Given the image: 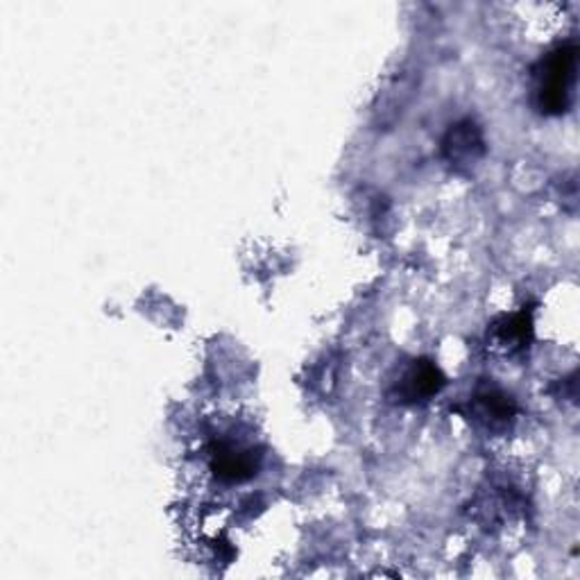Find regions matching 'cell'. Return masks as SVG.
<instances>
[{
  "instance_id": "cell-1",
  "label": "cell",
  "mask_w": 580,
  "mask_h": 580,
  "mask_svg": "<svg viewBox=\"0 0 580 580\" xmlns=\"http://www.w3.org/2000/svg\"><path fill=\"white\" fill-rule=\"evenodd\" d=\"M576 64H578L576 44L558 46L537 62L533 71L535 103L543 114L560 116L569 109L571 89L576 82Z\"/></svg>"
},
{
  "instance_id": "cell-2",
  "label": "cell",
  "mask_w": 580,
  "mask_h": 580,
  "mask_svg": "<svg viewBox=\"0 0 580 580\" xmlns=\"http://www.w3.org/2000/svg\"><path fill=\"white\" fill-rule=\"evenodd\" d=\"M444 384L447 379L440 372V367L429 358H420V361H412L404 369V375L399 377V382H395L390 390V399L401 406L427 404L444 388Z\"/></svg>"
},
{
  "instance_id": "cell-3",
  "label": "cell",
  "mask_w": 580,
  "mask_h": 580,
  "mask_svg": "<svg viewBox=\"0 0 580 580\" xmlns=\"http://www.w3.org/2000/svg\"><path fill=\"white\" fill-rule=\"evenodd\" d=\"M442 154L453 165H472L485 154V139L474 120H461L449 128L442 141Z\"/></svg>"
},
{
  "instance_id": "cell-4",
  "label": "cell",
  "mask_w": 580,
  "mask_h": 580,
  "mask_svg": "<svg viewBox=\"0 0 580 580\" xmlns=\"http://www.w3.org/2000/svg\"><path fill=\"white\" fill-rule=\"evenodd\" d=\"M212 470L221 481L243 483L253 479L259 470V459L253 449H240L229 442H221L212 453Z\"/></svg>"
},
{
  "instance_id": "cell-5",
  "label": "cell",
  "mask_w": 580,
  "mask_h": 580,
  "mask_svg": "<svg viewBox=\"0 0 580 580\" xmlns=\"http://www.w3.org/2000/svg\"><path fill=\"white\" fill-rule=\"evenodd\" d=\"M530 339H533V320L524 311L513 313V315H502L487 331L490 345L502 350L504 354L524 352Z\"/></svg>"
},
{
  "instance_id": "cell-6",
  "label": "cell",
  "mask_w": 580,
  "mask_h": 580,
  "mask_svg": "<svg viewBox=\"0 0 580 580\" xmlns=\"http://www.w3.org/2000/svg\"><path fill=\"white\" fill-rule=\"evenodd\" d=\"M474 410L483 425L496 429L508 425L517 416V404L513 401V397L500 390H487L474 399Z\"/></svg>"
}]
</instances>
